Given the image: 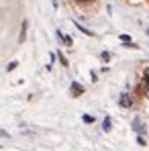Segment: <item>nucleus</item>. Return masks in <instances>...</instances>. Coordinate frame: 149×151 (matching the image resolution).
<instances>
[{"label":"nucleus","mask_w":149,"mask_h":151,"mask_svg":"<svg viewBox=\"0 0 149 151\" xmlns=\"http://www.w3.org/2000/svg\"><path fill=\"white\" fill-rule=\"evenodd\" d=\"M119 104H121L123 108H131V106H133V98H131V94L123 92V94H121V98H119Z\"/></svg>","instance_id":"nucleus-1"},{"label":"nucleus","mask_w":149,"mask_h":151,"mask_svg":"<svg viewBox=\"0 0 149 151\" xmlns=\"http://www.w3.org/2000/svg\"><path fill=\"white\" fill-rule=\"evenodd\" d=\"M59 61H61V65H63V68H68V59H66L61 53H59Z\"/></svg>","instance_id":"nucleus-9"},{"label":"nucleus","mask_w":149,"mask_h":151,"mask_svg":"<svg viewBox=\"0 0 149 151\" xmlns=\"http://www.w3.org/2000/svg\"><path fill=\"white\" fill-rule=\"evenodd\" d=\"M100 57H102L104 61H108V59H110V53H108V51H102V55H100Z\"/></svg>","instance_id":"nucleus-8"},{"label":"nucleus","mask_w":149,"mask_h":151,"mask_svg":"<svg viewBox=\"0 0 149 151\" xmlns=\"http://www.w3.org/2000/svg\"><path fill=\"white\" fill-rule=\"evenodd\" d=\"M143 82L149 86V68H145V72H143Z\"/></svg>","instance_id":"nucleus-6"},{"label":"nucleus","mask_w":149,"mask_h":151,"mask_svg":"<svg viewBox=\"0 0 149 151\" xmlns=\"http://www.w3.org/2000/svg\"><path fill=\"white\" fill-rule=\"evenodd\" d=\"M102 129H104V131H110V119H108V116L104 119V127H102Z\"/></svg>","instance_id":"nucleus-7"},{"label":"nucleus","mask_w":149,"mask_h":151,"mask_svg":"<svg viewBox=\"0 0 149 151\" xmlns=\"http://www.w3.org/2000/svg\"><path fill=\"white\" fill-rule=\"evenodd\" d=\"M82 92H84V86L78 84V82H74V84H72V94H74V96H80Z\"/></svg>","instance_id":"nucleus-3"},{"label":"nucleus","mask_w":149,"mask_h":151,"mask_svg":"<svg viewBox=\"0 0 149 151\" xmlns=\"http://www.w3.org/2000/svg\"><path fill=\"white\" fill-rule=\"evenodd\" d=\"M92 121H94V119H92L90 114H86V116H84V123H92Z\"/></svg>","instance_id":"nucleus-11"},{"label":"nucleus","mask_w":149,"mask_h":151,"mask_svg":"<svg viewBox=\"0 0 149 151\" xmlns=\"http://www.w3.org/2000/svg\"><path fill=\"white\" fill-rule=\"evenodd\" d=\"M137 143H139V145H145V139H143V137L139 135V137H137Z\"/></svg>","instance_id":"nucleus-12"},{"label":"nucleus","mask_w":149,"mask_h":151,"mask_svg":"<svg viewBox=\"0 0 149 151\" xmlns=\"http://www.w3.org/2000/svg\"><path fill=\"white\" fill-rule=\"evenodd\" d=\"M121 41H127V43H131V37H129V35H121Z\"/></svg>","instance_id":"nucleus-10"},{"label":"nucleus","mask_w":149,"mask_h":151,"mask_svg":"<svg viewBox=\"0 0 149 151\" xmlns=\"http://www.w3.org/2000/svg\"><path fill=\"white\" fill-rule=\"evenodd\" d=\"M27 29H29V23H27V21H23V29H21V37H19V43H25V39H27Z\"/></svg>","instance_id":"nucleus-4"},{"label":"nucleus","mask_w":149,"mask_h":151,"mask_svg":"<svg viewBox=\"0 0 149 151\" xmlns=\"http://www.w3.org/2000/svg\"><path fill=\"white\" fill-rule=\"evenodd\" d=\"M133 129H135V131H137L139 135H141V133H145V125H143V121H141L139 116H137V119L133 121Z\"/></svg>","instance_id":"nucleus-2"},{"label":"nucleus","mask_w":149,"mask_h":151,"mask_svg":"<svg viewBox=\"0 0 149 151\" xmlns=\"http://www.w3.org/2000/svg\"><path fill=\"white\" fill-rule=\"evenodd\" d=\"M57 37H59L68 47H72V43H74V41H72V37H68V35H63V33H59V31H57Z\"/></svg>","instance_id":"nucleus-5"}]
</instances>
